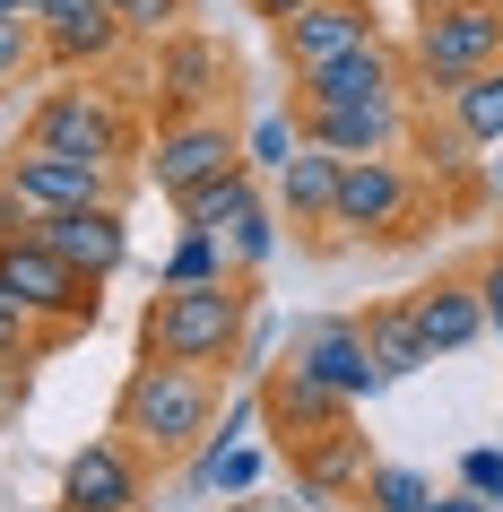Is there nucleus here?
I'll list each match as a JSON object with an SVG mask.
<instances>
[{
  "mask_svg": "<svg viewBox=\"0 0 503 512\" xmlns=\"http://www.w3.org/2000/svg\"><path fill=\"white\" fill-rule=\"evenodd\" d=\"M261 278H200V287H157L139 304V356L165 365H200V374H235L243 365V330H252Z\"/></svg>",
  "mask_w": 503,
  "mask_h": 512,
  "instance_id": "obj_1",
  "label": "nucleus"
},
{
  "mask_svg": "<svg viewBox=\"0 0 503 512\" xmlns=\"http://www.w3.org/2000/svg\"><path fill=\"white\" fill-rule=\"evenodd\" d=\"M217 382H226V374L139 356L131 374H122V391H113V434H131L157 469H174V460H191L200 443H209V426H217Z\"/></svg>",
  "mask_w": 503,
  "mask_h": 512,
  "instance_id": "obj_2",
  "label": "nucleus"
},
{
  "mask_svg": "<svg viewBox=\"0 0 503 512\" xmlns=\"http://www.w3.org/2000/svg\"><path fill=\"white\" fill-rule=\"evenodd\" d=\"M434 217H443V191L425 183L408 157H347V165H339V209H330V243H365V252H391V243H417Z\"/></svg>",
  "mask_w": 503,
  "mask_h": 512,
  "instance_id": "obj_3",
  "label": "nucleus"
},
{
  "mask_svg": "<svg viewBox=\"0 0 503 512\" xmlns=\"http://www.w3.org/2000/svg\"><path fill=\"white\" fill-rule=\"evenodd\" d=\"M18 139L27 148H53V157H96V165L139 174V105H122L96 79H53L18 113Z\"/></svg>",
  "mask_w": 503,
  "mask_h": 512,
  "instance_id": "obj_4",
  "label": "nucleus"
},
{
  "mask_svg": "<svg viewBox=\"0 0 503 512\" xmlns=\"http://www.w3.org/2000/svg\"><path fill=\"white\" fill-rule=\"evenodd\" d=\"M495 61H503V0L417 9V27H408V79H417V96H434V105H443L460 79L495 70Z\"/></svg>",
  "mask_w": 503,
  "mask_h": 512,
  "instance_id": "obj_5",
  "label": "nucleus"
},
{
  "mask_svg": "<svg viewBox=\"0 0 503 512\" xmlns=\"http://www.w3.org/2000/svg\"><path fill=\"white\" fill-rule=\"evenodd\" d=\"M139 174L122 165H96V157H53V148H9L0 157V191L18 200L27 217H61V209H105V200H131Z\"/></svg>",
  "mask_w": 503,
  "mask_h": 512,
  "instance_id": "obj_6",
  "label": "nucleus"
},
{
  "mask_svg": "<svg viewBox=\"0 0 503 512\" xmlns=\"http://www.w3.org/2000/svg\"><path fill=\"white\" fill-rule=\"evenodd\" d=\"M0 287L27 304L35 322H53V330H70V339H87L96 330V313H105V278H87V270H70L53 243H35V235H18V243H0Z\"/></svg>",
  "mask_w": 503,
  "mask_h": 512,
  "instance_id": "obj_7",
  "label": "nucleus"
},
{
  "mask_svg": "<svg viewBox=\"0 0 503 512\" xmlns=\"http://www.w3.org/2000/svg\"><path fill=\"white\" fill-rule=\"evenodd\" d=\"M148 105L157 122H183V113H217L235 105V53L200 27H174L148 44Z\"/></svg>",
  "mask_w": 503,
  "mask_h": 512,
  "instance_id": "obj_8",
  "label": "nucleus"
},
{
  "mask_svg": "<svg viewBox=\"0 0 503 512\" xmlns=\"http://www.w3.org/2000/svg\"><path fill=\"white\" fill-rule=\"evenodd\" d=\"M226 165H243V122H235V105L157 122L148 157H139V183H157L165 200H183V191H200L209 174H226Z\"/></svg>",
  "mask_w": 503,
  "mask_h": 512,
  "instance_id": "obj_9",
  "label": "nucleus"
},
{
  "mask_svg": "<svg viewBox=\"0 0 503 512\" xmlns=\"http://www.w3.org/2000/svg\"><path fill=\"white\" fill-rule=\"evenodd\" d=\"M148 478H157V460L139 452L131 434H87L70 469H61V495L53 512H148Z\"/></svg>",
  "mask_w": 503,
  "mask_h": 512,
  "instance_id": "obj_10",
  "label": "nucleus"
},
{
  "mask_svg": "<svg viewBox=\"0 0 503 512\" xmlns=\"http://www.w3.org/2000/svg\"><path fill=\"white\" fill-rule=\"evenodd\" d=\"M269 35H278V70H287V79H313L330 61L382 44V18H373V0H313V9L278 18Z\"/></svg>",
  "mask_w": 503,
  "mask_h": 512,
  "instance_id": "obj_11",
  "label": "nucleus"
},
{
  "mask_svg": "<svg viewBox=\"0 0 503 512\" xmlns=\"http://www.w3.org/2000/svg\"><path fill=\"white\" fill-rule=\"evenodd\" d=\"M347 417H356V400H339L330 382H313L304 365H287V356L261 374V426H269V443L287 460L304 452V443H321V434H339Z\"/></svg>",
  "mask_w": 503,
  "mask_h": 512,
  "instance_id": "obj_12",
  "label": "nucleus"
},
{
  "mask_svg": "<svg viewBox=\"0 0 503 512\" xmlns=\"http://www.w3.org/2000/svg\"><path fill=\"white\" fill-rule=\"evenodd\" d=\"M287 365H304L313 382H330L339 400H373V391H382V365H373L356 313H313V322H295L287 330Z\"/></svg>",
  "mask_w": 503,
  "mask_h": 512,
  "instance_id": "obj_13",
  "label": "nucleus"
},
{
  "mask_svg": "<svg viewBox=\"0 0 503 512\" xmlns=\"http://www.w3.org/2000/svg\"><path fill=\"white\" fill-rule=\"evenodd\" d=\"M408 96H417V79H408V44H391V35L287 87V105H408Z\"/></svg>",
  "mask_w": 503,
  "mask_h": 512,
  "instance_id": "obj_14",
  "label": "nucleus"
},
{
  "mask_svg": "<svg viewBox=\"0 0 503 512\" xmlns=\"http://www.w3.org/2000/svg\"><path fill=\"white\" fill-rule=\"evenodd\" d=\"M295 139L321 157H399L408 148V105H287Z\"/></svg>",
  "mask_w": 503,
  "mask_h": 512,
  "instance_id": "obj_15",
  "label": "nucleus"
},
{
  "mask_svg": "<svg viewBox=\"0 0 503 512\" xmlns=\"http://www.w3.org/2000/svg\"><path fill=\"white\" fill-rule=\"evenodd\" d=\"M35 243H53L70 270L87 278H113L122 261H131V226H122V200H105V209H61V217H35Z\"/></svg>",
  "mask_w": 503,
  "mask_h": 512,
  "instance_id": "obj_16",
  "label": "nucleus"
},
{
  "mask_svg": "<svg viewBox=\"0 0 503 512\" xmlns=\"http://www.w3.org/2000/svg\"><path fill=\"white\" fill-rule=\"evenodd\" d=\"M330 209H339V157L295 148V157L278 165V217H287L313 252H339V243H330Z\"/></svg>",
  "mask_w": 503,
  "mask_h": 512,
  "instance_id": "obj_17",
  "label": "nucleus"
},
{
  "mask_svg": "<svg viewBox=\"0 0 503 512\" xmlns=\"http://www.w3.org/2000/svg\"><path fill=\"white\" fill-rule=\"evenodd\" d=\"M408 313H417V330H425V348H434V365H443V356H469L477 339H486L477 278H425L417 296H408Z\"/></svg>",
  "mask_w": 503,
  "mask_h": 512,
  "instance_id": "obj_18",
  "label": "nucleus"
},
{
  "mask_svg": "<svg viewBox=\"0 0 503 512\" xmlns=\"http://www.w3.org/2000/svg\"><path fill=\"white\" fill-rule=\"evenodd\" d=\"M295 486H304V504H347L365 486V434H356V417L295 452Z\"/></svg>",
  "mask_w": 503,
  "mask_h": 512,
  "instance_id": "obj_19",
  "label": "nucleus"
},
{
  "mask_svg": "<svg viewBox=\"0 0 503 512\" xmlns=\"http://www.w3.org/2000/svg\"><path fill=\"white\" fill-rule=\"evenodd\" d=\"M356 322H365V348H373V365H382V382H408V374H425V365H434V348H425V330H417V313H408V296H373Z\"/></svg>",
  "mask_w": 503,
  "mask_h": 512,
  "instance_id": "obj_20",
  "label": "nucleus"
},
{
  "mask_svg": "<svg viewBox=\"0 0 503 512\" xmlns=\"http://www.w3.org/2000/svg\"><path fill=\"white\" fill-rule=\"evenodd\" d=\"M278 226H287V217H278V200H269V191H252V200L217 226V243H226V270H235V278H261L269 261H278Z\"/></svg>",
  "mask_w": 503,
  "mask_h": 512,
  "instance_id": "obj_21",
  "label": "nucleus"
},
{
  "mask_svg": "<svg viewBox=\"0 0 503 512\" xmlns=\"http://www.w3.org/2000/svg\"><path fill=\"white\" fill-rule=\"evenodd\" d=\"M443 113L460 122L469 148H503V61H495V70H477V79H460L443 96Z\"/></svg>",
  "mask_w": 503,
  "mask_h": 512,
  "instance_id": "obj_22",
  "label": "nucleus"
},
{
  "mask_svg": "<svg viewBox=\"0 0 503 512\" xmlns=\"http://www.w3.org/2000/svg\"><path fill=\"white\" fill-rule=\"evenodd\" d=\"M252 191H261V174H252V165H226V174H209L200 191H183V200H174V217H183V226H200V235H217V226H226Z\"/></svg>",
  "mask_w": 503,
  "mask_h": 512,
  "instance_id": "obj_23",
  "label": "nucleus"
},
{
  "mask_svg": "<svg viewBox=\"0 0 503 512\" xmlns=\"http://www.w3.org/2000/svg\"><path fill=\"white\" fill-rule=\"evenodd\" d=\"M70 348V330H53V322H35L27 304L0 287V356H18V365H44V356H61Z\"/></svg>",
  "mask_w": 503,
  "mask_h": 512,
  "instance_id": "obj_24",
  "label": "nucleus"
},
{
  "mask_svg": "<svg viewBox=\"0 0 503 512\" xmlns=\"http://www.w3.org/2000/svg\"><path fill=\"white\" fill-rule=\"evenodd\" d=\"M365 512H417L434 486H425V469H408V460H365Z\"/></svg>",
  "mask_w": 503,
  "mask_h": 512,
  "instance_id": "obj_25",
  "label": "nucleus"
},
{
  "mask_svg": "<svg viewBox=\"0 0 503 512\" xmlns=\"http://www.w3.org/2000/svg\"><path fill=\"white\" fill-rule=\"evenodd\" d=\"M200 278H226V243L200 235V226H183V243L157 261V287H200Z\"/></svg>",
  "mask_w": 503,
  "mask_h": 512,
  "instance_id": "obj_26",
  "label": "nucleus"
},
{
  "mask_svg": "<svg viewBox=\"0 0 503 512\" xmlns=\"http://www.w3.org/2000/svg\"><path fill=\"white\" fill-rule=\"evenodd\" d=\"M295 148H304V139H295V122H287V113H261V122L243 131V165H252V174H278V165H287Z\"/></svg>",
  "mask_w": 503,
  "mask_h": 512,
  "instance_id": "obj_27",
  "label": "nucleus"
},
{
  "mask_svg": "<svg viewBox=\"0 0 503 512\" xmlns=\"http://www.w3.org/2000/svg\"><path fill=\"white\" fill-rule=\"evenodd\" d=\"M113 18H122L131 44H157V35H174L191 18V0H113Z\"/></svg>",
  "mask_w": 503,
  "mask_h": 512,
  "instance_id": "obj_28",
  "label": "nucleus"
},
{
  "mask_svg": "<svg viewBox=\"0 0 503 512\" xmlns=\"http://www.w3.org/2000/svg\"><path fill=\"white\" fill-rule=\"evenodd\" d=\"M0 70H9V79L44 70V27H35V18H0Z\"/></svg>",
  "mask_w": 503,
  "mask_h": 512,
  "instance_id": "obj_29",
  "label": "nucleus"
},
{
  "mask_svg": "<svg viewBox=\"0 0 503 512\" xmlns=\"http://www.w3.org/2000/svg\"><path fill=\"white\" fill-rule=\"evenodd\" d=\"M460 486L486 495V504H503V443H469L460 452Z\"/></svg>",
  "mask_w": 503,
  "mask_h": 512,
  "instance_id": "obj_30",
  "label": "nucleus"
},
{
  "mask_svg": "<svg viewBox=\"0 0 503 512\" xmlns=\"http://www.w3.org/2000/svg\"><path fill=\"white\" fill-rule=\"evenodd\" d=\"M469 278H477V304H486V339H503V243L477 261Z\"/></svg>",
  "mask_w": 503,
  "mask_h": 512,
  "instance_id": "obj_31",
  "label": "nucleus"
},
{
  "mask_svg": "<svg viewBox=\"0 0 503 512\" xmlns=\"http://www.w3.org/2000/svg\"><path fill=\"white\" fill-rule=\"evenodd\" d=\"M27 374H35V365L0 356V426H18V417H27Z\"/></svg>",
  "mask_w": 503,
  "mask_h": 512,
  "instance_id": "obj_32",
  "label": "nucleus"
},
{
  "mask_svg": "<svg viewBox=\"0 0 503 512\" xmlns=\"http://www.w3.org/2000/svg\"><path fill=\"white\" fill-rule=\"evenodd\" d=\"M417 512H495V504H486V495H469V486H451V495H425Z\"/></svg>",
  "mask_w": 503,
  "mask_h": 512,
  "instance_id": "obj_33",
  "label": "nucleus"
},
{
  "mask_svg": "<svg viewBox=\"0 0 503 512\" xmlns=\"http://www.w3.org/2000/svg\"><path fill=\"white\" fill-rule=\"evenodd\" d=\"M243 9H252V18H269V27H278V18H295V9H313V0H243Z\"/></svg>",
  "mask_w": 503,
  "mask_h": 512,
  "instance_id": "obj_34",
  "label": "nucleus"
},
{
  "mask_svg": "<svg viewBox=\"0 0 503 512\" xmlns=\"http://www.w3.org/2000/svg\"><path fill=\"white\" fill-rule=\"evenodd\" d=\"M0 18H35V0H0Z\"/></svg>",
  "mask_w": 503,
  "mask_h": 512,
  "instance_id": "obj_35",
  "label": "nucleus"
},
{
  "mask_svg": "<svg viewBox=\"0 0 503 512\" xmlns=\"http://www.w3.org/2000/svg\"><path fill=\"white\" fill-rule=\"evenodd\" d=\"M408 9H469V0H408Z\"/></svg>",
  "mask_w": 503,
  "mask_h": 512,
  "instance_id": "obj_36",
  "label": "nucleus"
},
{
  "mask_svg": "<svg viewBox=\"0 0 503 512\" xmlns=\"http://www.w3.org/2000/svg\"><path fill=\"white\" fill-rule=\"evenodd\" d=\"M9 87H18V79H9V70H0V96H9Z\"/></svg>",
  "mask_w": 503,
  "mask_h": 512,
  "instance_id": "obj_37",
  "label": "nucleus"
},
{
  "mask_svg": "<svg viewBox=\"0 0 503 512\" xmlns=\"http://www.w3.org/2000/svg\"><path fill=\"white\" fill-rule=\"evenodd\" d=\"M495 200H503V165H495Z\"/></svg>",
  "mask_w": 503,
  "mask_h": 512,
  "instance_id": "obj_38",
  "label": "nucleus"
}]
</instances>
